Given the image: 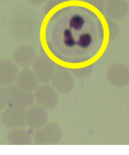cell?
I'll list each match as a JSON object with an SVG mask.
<instances>
[{
	"mask_svg": "<svg viewBox=\"0 0 129 155\" xmlns=\"http://www.w3.org/2000/svg\"><path fill=\"white\" fill-rule=\"evenodd\" d=\"M62 137L60 126L55 122H50L37 129L33 135V140L37 145H55L59 143Z\"/></svg>",
	"mask_w": 129,
	"mask_h": 155,
	"instance_id": "cell-1",
	"label": "cell"
},
{
	"mask_svg": "<svg viewBox=\"0 0 129 155\" xmlns=\"http://www.w3.org/2000/svg\"><path fill=\"white\" fill-rule=\"evenodd\" d=\"M34 96L37 105L47 110H53L59 104L58 92L49 85H42L37 87L34 91Z\"/></svg>",
	"mask_w": 129,
	"mask_h": 155,
	"instance_id": "cell-2",
	"label": "cell"
},
{
	"mask_svg": "<svg viewBox=\"0 0 129 155\" xmlns=\"http://www.w3.org/2000/svg\"><path fill=\"white\" fill-rule=\"evenodd\" d=\"M0 120L5 128H21L26 125V111L20 107L9 105L2 112Z\"/></svg>",
	"mask_w": 129,
	"mask_h": 155,
	"instance_id": "cell-3",
	"label": "cell"
},
{
	"mask_svg": "<svg viewBox=\"0 0 129 155\" xmlns=\"http://www.w3.org/2000/svg\"><path fill=\"white\" fill-rule=\"evenodd\" d=\"M32 68L39 81L42 83H48L51 81L56 72L55 64L49 58L44 55L36 58Z\"/></svg>",
	"mask_w": 129,
	"mask_h": 155,
	"instance_id": "cell-4",
	"label": "cell"
},
{
	"mask_svg": "<svg viewBox=\"0 0 129 155\" xmlns=\"http://www.w3.org/2000/svg\"><path fill=\"white\" fill-rule=\"evenodd\" d=\"M107 78L112 85L123 88L129 84V67L124 64H115L108 68Z\"/></svg>",
	"mask_w": 129,
	"mask_h": 155,
	"instance_id": "cell-5",
	"label": "cell"
},
{
	"mask_svg": "<svg viewBox=\"0 0 129 155\" xmlns=\"http://www.w3.org/2000/svg\"><path fill=\"white\" fill-rule=\"evenodd\" d=\"M51 85L57 92L68 94L72 92L75 87L74 76L66 69H59L51 79Z\"/></svg>",
	"mask_w": 129,
	"mask_h": 155,
	"instance_id": "cell-6",
	"label": "cell"
},
{
	"mask_svg": "<svg viewBox=\"0 0 129 155\" xmlns=\"http://www.w3.org/2000/svg\"><path fill=\"white\" fill-rule=\"evenodd\" d=\"M8 88L9 92V105L26 109L34 104L35 99L31 92L22 89L16 85H11Z\"/></svg>",
	"mask_w": 129,
	"mask_h": 155,
	"instance_id": "cell-7",
	"label": "cell"
},
{
	"mask_svg": "<svg viewBox=\"0 0 129 155\" xmlns=\"http://www.w3.org/2000/svg\"><path fill=\"white\" fill-rule=\"evenodd\" d=\"M48 121V110L40 106H33L26 111V125L30 128L37 130Z\"/></svg>",
	"mask_w": 129,
	"mask_h": 155,
	"instance_id": "cell-8",
	"label": "cell"
},
{
	"mask_svg": "<svg viewBox=\"0 0 129 155\" xmlns=\"http://www.w3.org/2000/svg\"><path fill=\"white\" fill-rule=\"evenodd\" d=\"M19 70L13 61L4 59L0 61V85L9 87L16 82Z\"/></svg>",
	"mask_w": 129,
	"mask_h": 155,
	"instance_id": "cell-9",
	"label": "cell"
},
{
	"mask_svg": "<svg viewBox=\"0 0 129 155\" xmlns=\"http://www.w3.org/2000/svg\"><path fill=\"white\" fill-rule=\"evenodd\" d=\"M37 57L35 49L30 45H23L18 48L12 55L13 61L18 67L23 69L31 67Z\"/></svg>",
	"mask_w": 129,
	"mask_h": 155,
	"instance_id": "cell-10",
	"label": "cell"
},
{
	"mask_svg": "<svg viewBox=\"0 0 129 155\" xmlns=\"http://www.w3.org/2000/svg\"><path fill=\"white\" fill-rule=\"evenodd\" d=\"M39 80L34 74V71L29 68L23 69L18 73L16 80V85L27 92H34L38 87Z\"/></svg>",
	"mask_w": 129,
	"mask_h": 155,
	"instance_id": "cell-11",
	"label": "cell"
},
{
	"mask_svg": "<svg viewBox=\"0 0 129 155\" xmlns=\"http://www.w3.org/2000/svg\"><path fill=\"white\" fill-rule=\"evenodd\" d=\"M7 142L11 145H30L34 143L33 136L21 128L12 129L7 134Z\"/></svg>",
	"mask_w": 129,
	"mask_h": 155,
	"instance_id": "cell-12",
	"label": "cell"
},
{
	"mask_svg": "<svg viewBox=\"0 0 129 155\" xmlns=\"http://www.w3.org/2000/svg\"><path fill=\"white\" fill-rule=\"evenodd\" d=\"M127 4L125 0H108L106 5L107 14L114 19H121L127 14Z\"/></svg>",
	"mask_w": 129,
	"mask_h": 155,
	"instance_id": "cell-13",
	"label": "cell"
},
{
	"mask_svg": "<svg viewBox=\"0 0 129 155\" xmlns=\"http://www.w3.org/2000/svg\"><path fill=\"white\" fill-rule=\"evenodd\" d=\"M93 71V66L92 65H87L84 67L78 68H72L70 69V72L73 74L74 77L83 79L86 78L88 76L91 74Z\"/></svg>",
	"mask_w": 129,
	"mask_h": 155,
	"instance_id": "cell-14",
	"label": "cell"
},
{
	"mask_svg": "<svg viewBox=\"0 0 129 155\" xmlns=\"http://www.w3.org/2000/svg\"><path fill=\"white\" fill-rule=\"evenodd\" d=\"M9 105V92L7 87H0V112H2Z\"/></svg>",
	"mask_w": 129,
	"mask_h": 155,
	"instance_id": "cell-15",
	"label": "cell"
},
{
	"mask_svg": "<svg viewBox=\"0 0 129 155\" xmlns=\"http://www.w3.org/2000/svg\"><path fill=\"white\" fill-rule=\"evenodd\" d=\"M108 28H109V35L111 39H114L117 37L118 34V27L116 26V24L114 23H108Z\"/></svg>",
	"mask_w": 129,
	"mask_h": 155,
	"instance_id": "cell-16",
	"label": "cell"
},
{
	"mask_svg": "<svg viewBox=\"0 0 129 155\" xmlns=\"http://www.w3.org/2000/svg\"><path fill=\"white\" fill-rule=\"evenodd\" d=\"M88 2L100 10H101V9L104 6V0H88Z\"/></svg>",
	"mask_w": 129,
	"mask_h": 155,
	"instance_id": "cell-17",
	"label": "cell"
}]
</instances>
